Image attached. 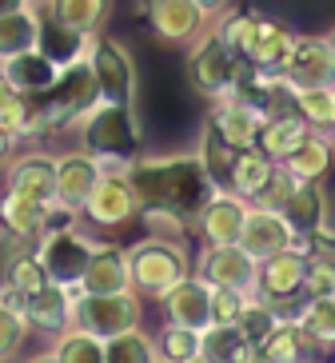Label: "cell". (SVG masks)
<instances>
[{
	"instance_id": "obj_1",
	"label": "cell",
	"mask_w": 335,
	"mask_h": 363,
	"mask_svg": "<svg viewBox=\"0 0 335 363\" xmlns=\"http://www.w3.org/2000/svg\"><path fill=\"white\" fill-rule=\"evenodd\" d=\"M136 200L144 203H160V208H176L180 216L195 220L200 208L212 200V180H208L204 164L195 152H176V156H136L124 168Z\"/></svg>"
},
{
	"instance_id": "obj_2",
	"label": "cell",
	"mask_w": 335,
	"mask_h": 363,
	"mask_svg": "<svg viewBox=\"0 0 335 363\" xmlns=\"http://www.w3.org/2000/svg\"><path fill=\"white\" fill-rule=\"evenodd\" d=\"M80 148L88 156H96L100 168H128L140 148V116L128 104H96L80 116Z\"/></svg>"
},
{
	"instance_id": "obj_3",
	"label": "cell",
	"mask_w": 335,
	"mask_h": 363,
	"mask_svg": "<svg viewBox=\"0 0 335 363\" xmlns=\"http://www.w3.org/2000/svg\"><path fill=\"white\" fill-rule=\"evenodd\" d=\"M128 259V284L132 296L160 299L168 288H176L184 276H192L184 240H164V235H144L132 247H124Z\"/></svg>"
},
{
	"instance_id": "obj_4",
	"label": "cell",
	"mask_w": 335,
	"mask_h": 363,
	"mask_svg": "<svg viewBox=\"0 0 335 363\" xmlns=\"http://www.w3.org/2000/svg\"><path fill=\"white\" fill-rule=\"evenodd\" d=\"M239 72H244V60L212 28H204V33L188 44V60H184L188 88H192L195 96H204L208 104L232 96L239 88Z\"/></svg>"
},
{
	"instance_id": "obj_5",
	"label": "cell",
	"mask_w": 335,
	"mask_h": 363,
	"mask_svg": "<svg viewBox=\"0 0 335 363\" xmlns=\"http://www.w3.org/2000/svg\"><path fill=\"white\" fill-rule=\"evenodd\" d=\"M84 60L92 68L96 92L104 104H128L136 108V92H140V76H136V60L116 36L96 33L84 48Z\"/></svg>"
},
{
	"instance_id": "obj_6",
	"label": "cell",
	"mask_w": 335,
	"mask_h": 363,
	"mask_svg": "<svg viewBox=\"0 0 335 363\" xmlns=\"http://www.w3.org/2000/svg\"><path fill=\"white\" fill-rule=\"evenodd\" d=\"M72 328L88 331V335H96V340L124 335V331L140 328V296H132V291H116V296H80V291H76Z\"/></svg>"
},
{
	"instance_id": "obj_7",
	"label": "cell",
	"mask_w": 335,
	"mask_h": 363,
	"mask_svg": "<svg viewBox=\"0 0 335 363\" xmlns=\"http://www.w3.org/2000/svg\"><path fill=\"white\" fill-rule=\"evenodd\" d=\"M92 240L84 232H76L72 224H60V228H48L40 235V244H36V259L44 264L48 279L52 284H64V288L76 291L80 276H84L88 267V256H92Z\"/></svg>"
},
{
	"instance_id": "obj_8",
	"label": "cell",
	"mask_w": 335,
	"mask_h": 363,
	"mask_svg": "<svg viewBox=\"0 0 335 363\" xmlns=\"http://www.w3.org/2000/svg\"><path fill=\"white\" fill-rule=\"evenodd\" d=\"M263 120H268V116H263L260 100L244 96V92H232V96L212 100V104H208V128L216 132L227 148H236V152L256 148Z\"/></svg>"
},
{
	"instance_id": "obj_9",
	"label": "cell",
	"mask_w": 335,
	"mask_h": 363,
	"mask_svg": "<svg viewBox=\"0 0 335 363\" xmlns=\"http://www.w3.org/2000/svg\"><path fill=\"white\" fill-rule=\"evenodd\" d=\"M136 212H140V200L132 192L124 168H104V176L96 180L80 216H88L96 228H124L136 220Z\"/></svg>"
},
{
	"instance_id": "obj_10",
	"label": "cell",
	"mask_w": 335,
	"mask_h": 363,
	"mask_svg": "<svg viewBox=\"0 0 335 363\" xmlns=\"http://www.w3.org/2000/svg\"><path fill=\"white\" fill-rule=\"evenodd\" d=\"M104 176L96 156H88L84 148H68L56 156V208L64 216H80L84 212L88 196L96 188V180Z\"/></svg>"
},
{
	"instance_id": "obj_11",
	"label": "cell",
	"mask_w": 335,
	"mask_h": 363,
	"mask_svg": "<svg viewBox=\"0 0 335 363\" xmlns=\"http://www.w3.org/2000/svg\"><path fill=\"white\" fill-rule=\"evenodd\" d=\"M303 267H307V252L303 240L292 247H283L276 256L260 259V279H256V296L268 299L271 308L292 303L295 296H303Z\"/></svg>"
},
{
	"instance_id": "obj_12",
	"label": "cell",
	"mask_w": 335,
	"mask_h": 363,
	"mask_svg": "<svg viewBox=\"0 0 335 363\" xmlns=\"http://www.w3.org/2000/svg\"><path fill=\"white\" fill-rule=\"evenodd\" d=\"M280 80L288 88H331L335 84V56L324 36H295L292 52L283 60Z\"/></svg>"
},
{
	"instance_id": "obj_13",
	"label": "cell",
	"mask_w": 335,
	"mask_h": 363,
	"mask_svg": "<svg viewBox=\"0 0 335 363\" xmlns=\"http://www.w3.org/2000/svg\"><path fill=\"white\" fill-rule=\"evenodd\" d=\"M195 276L212 284V288H236L244 296H256V279H260V259H251L239 244H220L204 247L200 272Z\"/></svg>"
},
{
	"instance_id": "obj_14",
	"label": "cell",
	"mask_w": 335,
	"mask_h": 363,
	"mask_svg": "<svg viewBox=\"0 0 335 363\" xmlns=\"http://www.w3.org/2000/svg\"><path fill=\"white\" fill-rule=\"evenodd\" d=\"M303 235L288 224V216L283 212H271V208H256L251 203L248 216H244V228H239V247L248 252L251 259H268L283 247L300 244Z\"/></svg>"
},
{
	"instance_id": "obj_15",
	"label": "cell",
	"mask_w": 335,
	"mask_h": 363,
	"mask_svg": "<svg viewBox=\"0 0 335 363\" xmlns=\"http://www.w3.org/2000/svg\"><path fill=\"white\" fill-rule=\"evenodd\" d=\"M292 44H295V33L288 28V24L271 21V16H256L251 40H248V48H244L239 60L260 76H280L283 60H288V52H292Z\"/></svg>"
},
{
	"instance_id": "obj_16",
	"label": "cell",
	"mask_w": 335,
	"mask_h": 363,
	"mask_svg": "<svg viewBox=\"0 0 335 363\" xmlns=\"http://www.w3.org/2000/svg\"><path fill=\"white\" fill-rule=\"evenodd\" d=\"M140 9L164 44H192L208 24L192 0H140Z\"/></svg>"
},
{
	"instance_id": "obj_17",
	"label": "cell",
	"mask_w": 335,
	"mask_h": 363,
	"mask_svg": "<svg viewBox=\"0 0 335 363\" xmlns=\"http://www.w3.org/2000/svg\"><path fill=\"white\" fill-rule=\"evenodd\" d=\"M56 220H72V216H64L56 203H36V200H24V196H12V192L0 196V228L12 240H28L33 244L48 228H60Z\"/></svg>"
},
{
	"instance_id": "obj_18",
	"label": "cell",
	"mask_w": 335,
	"mask_h": 363,
	"mask_svg": "<svg viewBox=\"0 0 335 363\" xmlns=\"http://www.w3.org/2000/svg\"><path fill=\"white\" fill-rule=\"evenodd\" d=\"M251 203L236 192H212V200L200 208L192 224L200 228L208 247H220V244H239V228H244V216H248Z\"/></svg>"
},
{
	"instance_id": "obj_19",
	"label": "cell",
	"mask_w": 335,
	"mask_h": 363,
	"mask_svg": "<svg viewBox=\"0 0 335 363\" xmlns=\"http://www.w3.org/2000/svg\"><path fill=\"white\" fill-rule=\"evenodd\" d=\"M4 192L24 196L36 203H56V156L52 152H24L8 168V188Z\"/></svg>"
},
{
	"instance_id": "obj_20",
	"label": "cell",
	"mask_w": 335,
	"mask_h": 363,
	"mask_svg": "<svg viewBox=\"0 0 335 363\" xmlns=\"http://www.w3.org/2000/svg\"><path fill=\"white\" fill-rule=\"evenodd\" d=\"M80 296H116V291H132L128 284V259H124V247L116 244H96L80 284H76Z\"/></svg>"
},
{
	"instance_id": "obj_21",
	"label": "cell",
	"mask_w": 335,
	"mask_h": 363,
	"mask_svg": "<svg viewBox=\"0 0 335 363\" xmlns=\"http://www.w3.org/2000/svg\"><path fill=\"white\" fill-rule=\"evenodd\" d=\"M72 308H76V291L64 284H44L40 291L28 296V308H24V323L44 335H64L72 328Z\"/></svg>"
},
{
	"instance_id": "obj_22",
	"label": "cell",
	"mask_w": 335,
	"mask_h": 363,
	"mask_svg": "<svg viewBox=\"0 0 335 363\" xmlns=\"http://www.w3.org/2000/svg\"><path fill=\"white\" fill-rule=\"evenodd\" d=\"M40 16L48 24H56V28L80 36V40H92V36L108 24L112 0H44Z\"/></svg>"
},
{
	"instance_id": "obj_23",
	"label": "cell",
	"mask_w": 335,
	"mask_h": 363,
	"mask_svg": "<svg viewBox=\"0 0 335 363\" xmlns=\"http://www.w3.org/2000/svg\"><path fill=\"white\" fill-rule=\"evenodd\" d=\"M60 68H64V65H60V60H52L44 48H28V52L12 56V60H4V65H0V80H4V84H12L16 92H24V96H44V92L56 84Z\"/></svg>"
},
{
	"instance_id": "obj_24",
	"label": "cell",
	"mask_w": 335,
	"mask_h": 363,
	"mask_svg": "<svg viewBox=\"0 0 335 363\" xmlns=\"http://www.w3.org/2000/svg\"><path fill=\"white\" fill-rule=\"evenodd\" d=\"M208 291L212 284H204L200 276H184L176 288H168L160 296L164 303V323H180V328H195L204 331L208 323Z\"/></svg>"
},
{
	"instance_id": "obj_25",
	"label": "cell",
	"mask_w": 335,
	"mask_h": 363,
	"mask_svg": "<svg viewBox=\"0 0 335 363\" xmlns=\"http://www.w3.org/2000/svg\"><path fill=\"white\" fill-rule=\"evenodd\" d=\"M40 33H44V16L36 4L4 12L0 16V65L12 60V56L28 52V48H40Z\"/></svg>"
},
{
	"instance_id": "obj_26",
	"label": "cell",
	"mask_w": 335,
	"mask_h": 363,
	"mask_svg": "<svg viewBox=\"0 0 335 363\" xmlns=\"http://www.w3.org/2000/svg\"><path fill=\"white\" fill-rule=\"evenodd\" d=\"M324 212H327V188L319 180H300L295 192L288 196V203H283L288 224H292L300 235L324 232Z\"/></svg>"
},
{
	"instance_id": "obj_27",
	"label": "cell",
	"mask_w": 335,
	"mask_h": 363,
	"mask_svg": "<svg viewBox=\"0 0 335 363\" xmlns=\"http://www.w3.org/2000/svg\"><path fill=\"white\" fill-rule=\"evenodd\" d=\"M315 352V343L307 340V331L295 320H280L271 328V335L256 347V359L260 363H307Z\"/></svg>"
},
{
	"instance_id": "obj_28",
	"label": "cell",
	"mask_w": 335,
	"mask_h": 363,
	"mask_svg": "<svg viewBox=\"0 0 335 363\" xmlns=\"http://www.w3.org/2000/svg\"><path fill=\"white\" fill-rule=\"evenodd\" d=\"M200 359L204 363H256V347L239 335L236 323H208L200 331Z\"/></svg>"
},
{
	"instance_id": "obj_29",
	"label": "cell",
	"mask_w": 335,
	"mask_h": 363,
	"mask_svg": "<svg viewBox=\"0 0 335 363\" xmlns=\"http://www.w3.org/2000/svg\"><path fill=\"white\" fill-rule=\"evenodd\" d=\"M307 124H303L300 112H292V116H268L263 120V128H260V140H256V148L268 156V160L283 164L288 156H292L295 148L303 144V136H307Z\"/></svg>"
},
{
	"instance_id": "obj_30",
	"label": "cell",
	"mask_w": 335,
	"mask_h": 363,
	"mask_svg": "<svg viewBox=\"0 0 335 363\" xmlns=\"http://www.w3.org/2000/svg\"><path fill=\"white\" fill-rule=\"evenodd\" d=\"M331 160H335V144L324 136V132H307L303 144L283 160V168L292 172L295 180H324L331 172Z\"/></svg>"
},
{
	"instance_id": "obj_31",
	"label": "cell",
	"mask_w": 335,
	"mask_h": 363,
	"mask_svg": "<svg viewBox=\"0 0 335 363\" xmlns=\"http://www.w3.org/2000/svg\"><path fill=\"white\" fill-rule=\"evenodd\" d=\"M271 168H276V160H268L260 148H244L236 152V164H232V192L244 196V200H256L260 196V188L268 184Z\"/></svg>"
},
{
	"instance_id": "obj_32",
	"label": "cell",
	"mask_w": 335,
	"mask_h": 363,
	"mask_svg": "<svg viewBox=\"0 0 335 363\" xmlns=\"http://www.w3.org/2000/svg\"><path fill=\"white\" fill-rule=\"evenodd\" d=\"M295 323L307 331L315 347H335V296H307Z\"/></svg>"
},
{
	"instance_id": "obj_33",
	"label": "cell",
	"mask_w": 335,
	"mask_h": 363,
	"mask_svg": "<svg viewBox=\"0 0 335 363\" xmlns=\"http://www.w3.org/2000/svg\"><path fill=\"white\" fill-rule=\"evenodd\" d=\"M195 156H200V164H204L212 188H216V192H232V164H236V148H227L216 132L204 128V136H200V152H195Z\"/></svg>"
},
{
	"instance_id": "obj_34",
	"label": "cell",
	"mask_w": 335,
	"mask_h": 363,
	"mask_svg": "<svg viewBox=\"0 0 335 363\" xmlns=\"http://www.w3.org/2000/svg\"><path fill=\"white\" fill-rule=\"evenodd\" d=\"M104 363H160V352H156L152 335H144L140 328H132L124 335L104 340Z\"/></svg>"
},
{
	"instance_id": "obj_35",
	"label": "cell",
	"mask_w": 335,
	"mask_h": 363,
	"mask_svg": "<svg viewBox=\"0 0 335 363\" xmlns=\"http://www.w3.org/2000/svg\"><path fill=\"white\" fill-rule=\"evenodd\" d=\"M0 279L12 284V288H21L24 296H33V291H40L44 284H48V272H44V264L36 259V252H28V244H24V247H16V256H4Z\"/></svg>"
},
{
	"instance_id": "obj_36",
	"label": "cell",
	"mask_w": 335,
	"mask_h": 363,
	"mask_svg": "<svg viewBox=\"0 0 335 363\" xmlns=\"http://www.w3.org/2000/svg\"><path fill=\"white\" fill-rule=\"evenodd\" d=\"M295 112L303 116V124L312 132L331 128L335 124V84L331 88H300V92H295Z\"/></svg>"
},
{
	"instance_id": "obj_37",
	"label": "cell",
	"mask_w": 335,
	"mask_h": 363,
	"mask_svg": "<svg viewBox=\"0 0 335 363\" xmlns=\"http://www.w3.org/2000/svg\"><path fill=\"white\" fill-rule=\"evenodd\" d=\"M283 315H280V308H271L268 299H260V296H251L248 303H244V311H239V320H236V328H239V335L251 343V347H260L263 340L271 335V328L280 323Z\"/></svg>"
},
{
	"instance_id": "obj_38",
	"label": "cell",
	"mask_w": 335,
	"mask_h": 363,
	"mask_svg": "<svg viewBox=\"0 0 335 363\" xmlns=\"http://www.w3.org/2000/svg\"><path fill=\"white\" fill-rule=\"evenodd\" d=\"M156 352L160 363H188L200 355V331L195 328H180V323H164L156 335Z\"/></svg>"
},
{
	"instance_id": "obj_39",
	"label": "cell",
	"mask_w": 335,
	"mask_h": 363,
	"mask_svg": "<svg viewBox=\"0 0 335 363\" xmlns=\"http://www.w3.org/2000/svg\"><path fill=\"white\" fill-rule=\"evenodd\" d=\"M52 355L56 363H104V340L88 335L80 328H68L64 335H56Z\"/></svg>"
},
{
	"instance_id": "obj_40",
	"label": "cell",
	"mask_w": 335,
	"mask_h": 363,
	"mask_svg": "<svg viewBox=\"0 0 335 363\" xmlns=\"http://www.w3.org/2000/svg\"><path fill=\"white\" fill-rule=\"evenodd\" d=\"M136 220H140L152 235H164V240H184L188 228H192L188 216H180L176 208H160V203H144L140 212H136Z\"/></svg>"
},
{
	"instance_id": "obj_41",
	"label": "cell",
	"mask_w": 335,
	"mask_h": 363,
	"mask_svg": "<svg viewBox=\"0 0 335 363\" xmlns=\"http://www.w3.org/2000/svg\"><path fill=\"white\" fill-rule=\"evenodd\" d=\"M28 116H33V96H24V92H16L12 84L0 80V128L12 132L16 144H21V132L28 124Z\"/></svg>"
},
{
	"instance_id": "obj_42",
	"label": "cell",
	"mask_w": 335,
	"mask_h": 363,
	"mask_svg": "<svg viewBox=\"0 0 335 363\" xmlns=\"http://www.w3.org/2000/svg\"><path fill=\"white\" fill-rule=\"evenodd\" d=\"M251 28H256V16H251V12H232V9L212 24V33H216L236 56H244V48H248V40H251Z\"/></svg>"
},
{
	"instance_id": "obj_43",
	"label": "cell",
	"mask_w": 335,
	"mask_h": 363,
	"mask_svg": "<svg viewBox=\"0 0 335 363\" xmlns=\"http://www.w3.org/2000/svg\"><path fill=\"white\" fill-rule=\"evenodd\" d=\"M295 176L288 168H283V164H276V168H271V176H268V184H263L260 188V196H256V208H271V212H283V203H288V196L295 192Z\"/></svg>"
},
{
	"instance_id": "obj_44",
	"label": "cell",
	"mask_w": 335,
	"mask_h": 363,
	"mask_svg": "<svg viewBox=\"0 0 335 363\" xmlns=\"http://www.w3.org/2000/svg\"><path fill=\"white\" fill-rule=\"evenodd\" d=\"M248 299L251 296H244V291H236V288H212L208 291V320L212 323H236Z\"/></svg>"
},
{
	"instance_id": "obj_45",
	"label": "cell",
	"mask_w": 335,
	"mask_h": 363,
	"mask_svg": "<svg viewBox=\"0 0 335 363\" xmlns=\"http://www.w3.org/2000/svg\"><path fill=\"white\" fill-rule=\"evenodd\" d=\"M24 331H28V323H24V315H16V311L0 308V363L8 359L16 347H21Z\"/></svg>"
},
{
	"instance_id": "obj_46",
	"label": "cell",
	"mask_w": 335,
	"mask_h": 363,
	"mask_svg": "<svg viewBox=\"0 0 335 363\" xmlns=\"http://www.w3.org/2000/svg\"><path fill=\"white\" fill-rule=\"evenodd\" d=\"M0 308H8V311H16V315H24L28 296H24L21 288H12V284H4V279H0Z\"/></svg>"
},
{
	"instance_id": "obj_47",
	"label": "cell",
	"mask_w": 335,
	"mask_h": 363,
	"mask_svg": "<svg viewBox=\"0 0 335 363\" xmlns=\"http://www.w3.org/2000/svg\"><path fill=\"white\" fill-rule=\"evenodd\" d=\"M192 4L204 12V21H216V16H224L232 9V0H192Z\"/></svg>"
},
{
	"instance_id": "obj_48",
	"label": "cell",
	"mask_w": 335,
	"mask_h": 363,
	"mask_svg": "<svg viewBox=\"0 0 335 363\" xmlns=\"http://www.w3.org/2000/svg\"><path fill=\"white\" fill-rule=\"evenodd\" d=\"M12 148H16V136H12V132H4V128H0V164H4V160H8V156H12Z\"/></svg>"
},
{
	"instance_id": "obj_49",
	"label": "cell",
	"mask_w": 335,
	"mask_h": 363,
	"mask_svg": "<svg viewBox=\"0 0 335 363\" xmlns=\"http://www.w3.org/2000/svg\"><path fill=\"white\" fill-rule=\"evenodd\" d=\"M24 4H33V0H0V16H4V12H16V9H24Z\"/></svg>"
},
{
	"instance_id": "obj_50",
	"label": "cell",
	"mask_w": 335,
	"mask_h": 363,
	"mask_svg": "<svg viewBox=\"0 0 335 363\" xmlns=\"http://www.w3.org/2000/svg\"><path fill=\"white\" fill-rule=\"evenodd\" d=\"M24 363H56V355L44 352V355H33V359H24Z\"/></svg>"
},
{
	"instance_id": "obj_51",
	"label": "cell",
	"mask_w": 335,
	"mask_h": 363,
	"mask_svg": "<svg viewBox=\"0 0 335 363\" xmlns=\"http://www.w3.org/2000/svg\"><path fill=\"white\" fill-rule=\"evenodd\" d=\"M324 40H327V48H331V56H335V24L327 28V36H324Z\"/></svg>"
},
{
	"instance_id": "obj_52",
	"label": "cell",
	"mask_w": 335,
	"mask_h": 363,
	"mask_svg": "<svg viewBox=\"0 0 335 363\" xmlns=\"http://www.w3.org/2000/svg\"><path fill=\"white\" fill-rule=\"evenodd\" d=\"M188 363H204V359H200V355H195V359H188Z\"/></svg>"
},
{
	"instance_id": "obj_53",
	"label": "cell",
	"mask_w": 335,
	"mask_h": 363,
	"mask_svg": "<svg viewBox=\"0 0 335 363\" xmlns=\"http://www.w3.org/2000/svg\"><path fill=\"white\" fill-rule=\"evenodd\" d=\"M327 132H331V140H335V124H331V128H327Z\"/></svg>"
},
{
	"instance_id": "obj_54",
	"label": "cell",
	"mask_w": 335,
	"mask_h": 363,
	"mask_svg": "<svg viewBox=\"0 0 335 363\" xmlns=\"http://www.w3.org/2000/svg\"><path fill=\"white\" fill-rule=\"evenodd\" d=\"M307 363H319V359H307Z\"/></svg>"
},
{
	"instance_id": "obj_55",
	"label": "cell",
	"mask_w": 335,
	"mask_h": 363,
	"mask_svg": "<svg viewBox=\"0 0 335 363\" xmlns=\"http://www.w3.org/2000/svg\"><path fill=\"white\" fill-rule=\"evenodd\" d=\"M33 4H36V0H33Z\"/></svg>"
}]
</instances>
